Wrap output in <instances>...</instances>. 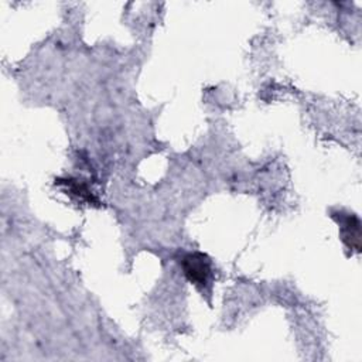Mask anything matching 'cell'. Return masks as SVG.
I'll use <instances>...</instances> for the list:
<instances>
[{
	"label": "cell",
	"mask_w": 362,
	"mask_h": 362,
	"mask_svg": "<svg viewBox=\"0 0 362 362\" xmlns=\"http://www.w3.org/2000/svg\"><path fill=\"white\" fill-rule=\"evenodd\" d=\"M64 184L68 187V192L76 195L81 201H86V202L96 201L93 194H92V191L85 184H82V182L76 181V180H71V178L65 180Z\"/></svg>",
	"instance_id": "obj_3"
},
{
	"label": "cell",
	"mask_w": 362,
	"mask_h": 362,
	"mask_svg": "<svg viewBox=\"0 0 362 362\" xmlns=\"http://www.w3.org/2000/svg\"><path fill=\"white\" fill-rule=\"evenodd\" d=\"M337 215H339V218L335 215H334V218L338 219L344 242L351 249L359 250V247H361V221H359V218L354 214L339 212Z\"/></svg>",
	"instance_id": "obj_2"
},
{
	"label": "cell",
	"mask_w": 362,
	"mask_h": 362,
	"mask_svg": "<svg viewBox=\"0 0 362 362\" xmlns=\"http://www.w3.org/2000/svg\"><path fill=\"white\" fill-rule=\"evenodd\" d=\"M181 266L185 277L192 284L205 287L209 283V279L212 276V269H211V260L208 259L206 255L199 252L188 253L182 257Z\"/></svg>",
	"instance_id": "obj_1"
}]
</instances>
